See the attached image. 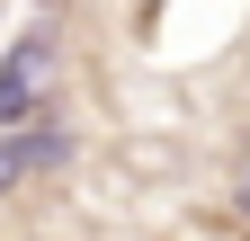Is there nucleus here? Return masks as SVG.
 Returning <instances> with one entry per match:
<instances>
[{
	"label": "nucleus",
	"instance_id": "1",
	"mask_svg": "<svg viewBox=\"0 0 250 241\" xmlns=\"http://www.w3.org/2000/svg\"><path fill=\"white\" fill-rule=\"evenodd\" d=\"M45 80H54V36H18L0 54V134H18L27 116H45Z\"/></svg>",
	"mask_w": 250,
	"mask_h": 241
}]
</instances>
